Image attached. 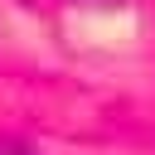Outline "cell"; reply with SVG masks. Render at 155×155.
Segmentation results:
<instances>
[{
    "mask_svg": "<svg viewBox=\"0 0 155 155\" xmlns=\"http://www.w3.org/2000/svg\"><path fill=\"white\" fill-rule=\"evenodd\" d=\"M0 155H34V150L19 145V140H0Z\"/></svg>",
    "mask_w": 155,
    "mask_h": 155,
    "instance_id": "cell-1",
    "label": "cell"
}]
</instances>
